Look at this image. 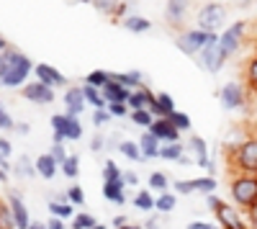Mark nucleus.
Masks as SVG:
<instances>
[{
  "instance_id": "f257e3e1",
  "label": "nucleus",
  "mask_w": 257,
  "mask_h": 229,
  "mask_svg": "<svg viewBox=\"0 0 257 229\" xmlns=\"http://www.w3.org/2000/svg\"><path fill=\"white\" fill-rule=\"evenodd\" d=\"M34 62L18 49H8L6 54H0V88H21L34 72Z\"/></svg>"
},
{
  "instance_id": "f03ea898",
  "label": "nucleus",
  "mask_w": 257,
  "mask_h": 229,
  "mask_svg": "<svg viewBox=\"0 0 257 229\" xmlns=\"http://www.w3.org/2000/svg\"><path fill=\"white\" fill-rule=\"evenodd\" d=\"M229 193L231 201L239 206V209H252L257 203V175H244V173H234L231 183H229Z\"/></svg>"
},
{
  "instance_id": "7ed1b4c3",
  "label": "nucleus",
  "mask_w": 257,
  "mask_h": 229,
  "mask_svg": "<svg viewBox=\"0 0 257 229\" xmlns=\"http://www.w3.org/2000/svg\"><path fill=\"white\" fill-rule=\"evenodd\" d=\"M219 44V34H206L201 29H188L183 34H178L175 39V47L183 54H201L208 47H216Z\"/></svg>"
},
{
  "instance_id": "20e7f679",
  "label": "nucleus",
  "mask_w": 257,
  "mask_h": 229,
  "mask_svg": "<svg viewBox=\"0 0 257 229\" xmlns=\"http://www.w3.org/2000/svg\"><path fill=\"white\" fill-rule=\"evenodd\" d=\"M231 168L234 173H244V175H257V137L244 139L242 144L231 150Z\"/></svg>"
},
{
  "instance_id": "39448f33",
  "label": "nucleus",
  "mask_w": 257,
  "mask_h": 229,
  "mask_svg": "<svg viewBox=\"0 0 257 229\" xmlns=\"http://www.w3.org/2000/svg\"><path fill=\"white\" fill-rule=\"evenodd\" d=\"M52 132H54V144H64V139L75 142L82 137V124H80V119H75L70 113H54Z\"/></svg>"
},
{
  "instance_id": "423d86ee",
  "label": "nucleus",
  "mask_w": 257,
  "mask_h": 229,
  "mask_svg": "<svg viewBox=\"0 0 257 229\" xmlns=\"http://www.w3.org/2000/svg\"><path fill=\"white\" fill-rule=\"evenodd\" d=\"M226 24V11L221 3H206L198 11V29L206 34H219Z\"/></svg>"
},
{
  "instance_id": "0eeeda50",
  "label": "nucleus",
  "mask_w": 257,
  "mask_h": 229,
  "mask_svg": "<svg viewBox=\"0 0 257 229\" xmlns=\"http://www.w3.org/2000/svg\"><path fill=\"white\" fill-rule=\"evenodd\" d=\"M244 34H247V21H237V24L226 26V29L219 34V52L224 54V59H229L234 52L242 47Z\"/></svg>"
},
{
  "instance_id": "6e6552de",
  "label": "nucleus",
  "mask_w": 257,
  "mask_h": 229,
  "mask_svg": "<svg viewBox=\"0 0 257 229\" xmlns=\"http://www.w3.org/2000/svg\"><path fill=\"white\" fill-rule=\"evenodd\" d=\"M219 103L224 111H239L247 103V88L244 82H226L219 90Z\"/></svg>"
},
{
  "instance_id": "1a4fd4ad",
  "label": "nucleus",
  "mask_w": 257,
  "mask_h": 229,
  "mask_svg": "<svg viewBox=\"0 0 257 229\" xmlns=\"http://www.w3.org/2000/svg\"><path fill=\"white\" fill-rule=\"evenodd\" d=\"M213 216H216L219 226L221 229H249V224L242 219V214L234 209L231 203H221L216 211H213Z\"/></svg>"
},
{
  "instance_id": "9d476101",
  "label": "nucleus",
  "mask_w": 257,
  "mask_h": 229,
  "mask_svg": "<svg viewBox=\"0 0 257 229\" xmlns=\"http://www.w3.org/2000/svg\"><path fill=\"white\" fill-rule=\"evenodd\" d=\"M21 95H24L26 100H31V103H36V106H49V103H54V90L47 88V85H41L39 80L26 82L24 90H21Z\"/></svg>"
},
{
  "instance_id": "9b49d317",
  "label": "nucleus",
  "mask_w": 257,
  "mask_h": 229,
  "mask_svg": "<svg viewBox=\"0 0 257 229\" xmlns=\"http://www.w3.org/2000/svg\"><path fill=\"white\" fill-rule=\"evenodd\" d=\"M34 75H36V80L41 82V85H47V88H62L64 82H67V77H64L57 67H52V65H47V62H41V65H36L34 67Z\"/></svg>"
},
{
  "instance_id": "f8f14e48",
  "label": "nucleus",
  "mask_w": 257,
  "mask_h": 229,
  "mask_svg": "<svg viewBox=\"0 0 257 229\" xmlns=\"http://www.w3.org/2000/svg\"><path fill=\"white\" fill-rule=\"evenodd\" d=\"M8 206H11V214H13V219H16V226L18 229H31V216H29V209H26V203H24V198H21V193H16V191H11L8 193Z\"/></svg>"
},
{
  "instance_id": "ddd939ff",
  "label": "nucleus",
  "mask_w": 257,
  "mask_h": 229,
  "mask_svg": "<svg viewBox=\"0 0 257 229\" xmlns=\"http://www.w3.org/2000/svg\"><path fill=\"white\" fill-rule=\"evenodd\" d=\"M64 113L70 116H80L85 111V106H88V100H85V93H82V85H75V88H67L64 90Z\"/></svg>"
},
{
  "instance_id": "4468645a",
  "label": "nucleus",
  "mask_w": 257,
  "mask_h": 229,
  "mask_svg": "<svg viewBox=\"0 0 257 229\" xmlns=\"http://www.w3.org/2000/svg\"><path fill=\"white\" fill-rule=\"evenodd\" d=\"M149 134H155L162 144H178V142H180V132H178L167 119H155V124H152V129H149Z\"/></svg>"
},
{
  "instance_id": "2eb2a0df",
  "label": "nucleus",
  "mask_w": 257,
  "mask_h": 229,
  "mask_svg": "<svg viewBox=\"0 0 257 229\" xmlns=\"http://www.w3.org/2000/svg\"><path fill=\"white\" fill-rule=\"evenodd\" d=\"M188 150L196 155V165H198V168H203V170H208V175H213V162H211V157H208L206 139H201V137H190Z\"/></svg>"
},
{
  "instance_id": "dca6fc26",
  "label": "nucleus",
  "mask_w": 257,
  "mask_h": 229,
  "mask_svg": "<svg viewBox=\"0 0 257 229\" xmlns=\"http://www.w3.org/2000/svg\"><path fill=\"white\" fill-rule=\"evenodd\" d=\"M149 113H152L155 119H167V116H173L175 113V98L170 95V93H157L155 95V103L149 106Z\"/></svg>"
},
{
  "instance_id": "f3484780",
  "label": "nucleus",
  "mask_w": 257,
  "mask_h": 229,
  "mask_svg": "<svg viewBox=\"0 0 257 229\" xmlns=\"http://www.w3.org/2000/svg\"><path fill=\"white\" fill-rule=\"evenodd\" d=\"M224 54L219 52V44L216 47H208L206 52H201L198 54V65L206 70V72H219L221 67H224Z\"/></svg>"
},
{
  "instance_id": "a211bd4d",
  "label": "nucleus",
  "mask_w": 257,
  "mask_h": 229,
  "mask_svg": "<svg viewBox=\"0 0 257 229\" xmlns=\"http://www.w3.org/2000/svg\"><path fill=\"white\" fill-rule=\"evenodd\" d=\"M155 95L157 93H152V90L144 85V88H139V90L132 93V98H128L126 106H128V111H149V106L155 103Z\"/></svg>"
},
{
  "instance_id": "6ab92c4d",
  "label": "nucleus",
  "mask_w": 257,
  "mask_h": 229,
  "mask_svg": "<svg viewBox=\"0 0 257 229\" xmlns=\"http://www.w3.org/2000/svg\"><path fill=\"white\" fill-rule=\"evenodd\" d=\"M111 75H113V72H111ZM100 93H103V100L108 103V106H111V103H128V98H132V90L121 88L113 77H111V82H108V85H105Z\"/></svg>"
},
{
  "instance_id": "aec40b11",
  "label": "nucleus",
  "mask_w": 257,
  "mask_h": 229,
  "mask_svg": "<svg viewBox=\"0 0 257 229\" xmlns=\"http://www.w3.org/2000/svg\"><path fill=\"white\" fill-rule=\"evenodd\" d=\"M34 165H36V175H41L44 180H52L54 175H57V170H59V165H57V160L49 155V152H44V155H39L36 160H34Z\"/></svg>"
},
{
  "instance_id": "412c9836",
  "label": "nucleus",
  "mask_w": 257,
  "mask_h": 229,
  "mask_svg": "<svg viewBox=\"0 0 257 229\" xmlns=\"http://www.w3.org/2000/svg\"><path fill=\"white\" fill-rule=\"evenodd\" d=\"M139 150H142V157L144 160H152V157H160V150H162V142L155 137V134H149L144 132L142 139H139Z\"/></svg>"
},
{
  "instance_id": "4be33fe9",
  "label": "nucleus",
  "mask_w": 257,
  "mask_h": 229,
  "mask_svg": "<svg viewBox=\"0 0 257 229\" xmlns=\"http://www.w3.org/2000/svg\"><path fill=\"white\" fill-rule=\"evenodd\" d=\"M103 198H108L111 203H126V185L123 180H116V183H103Z\"/></svg>"
},
{
  "instance_id": "5701e85b",
  "label": "nucleus",
  "mask_w": 257,
  "mask_h": 229,
  "mask_svg": "<svg viewBox=\"0 0 257 229\" xmlns=\"http://www.w3.org/2000/svg\"><path fill=\"white\" fill-rule=\"evenodd\" d=\"M121 88H126V90H139L142 88V72H137V70H132V72H113L111 75Z\"/></svg>"
},
{
  "instance_id": "b1692460",
  "label": "nucleus",
  "mask_w": 257,
  "mask_h": 229,
  "mask_svg": "<svg viewBox=\"0 0 257 229\" xmlns=\"http://www.w3.org/2000/svg\"><path fill=\"white\" fill-rule=\"evenodd\" d=\"M185 13H188V3H180V0H170V3L165 6V16L173 26L180 24V21L185 18Z\"/></svg>"
},
{
  "instance_id": "393cba45",
  "label": "nucleus",
  "mask_w": 257,
  "mask_h": 229,
  "mask_svg": "<svg viewBox=\"0 0 257 229\" xmlns=\"http://www.w3.org/2000/svg\"><path fill=\"white\" fill-rule=\"evenodd\" d=\"M123 29L132 31V34H144V31L152 29V21L134 13V16H126V18H123Z\"/></svg>"
},
{
  "instance_id": "a878e982",
  "label": "nucleus",
  "mask_w": 257,
  "mask_h": 229,
  "mask_svg": "<svg viewBox=\"0 0 257 229\" xmlns=\"http://www.w3.org/2000/svg\"><path fill=\"white\" fill-rule=\"evenodd\" d=\"M49 211H52V216H57L62 221L75 219V206L67 201H49Z\"/></svg>"
},
{
  "instance_id": "bb28decb",
  "label": "nucleus",
  "mask_w": 257,
  "mask_h": 229,
  "mask_svg": "<svg viewBox=\"0 0 257 229\" xmlns=\"http://www.w3.org/2000/svg\"><path fill=\"white\" fill-rule=\"evenodd\" d=\"M244 88L257 93V52L249 57L247 62V67H244Z\"/></svg>"
},
{
  "instance_id": "cd10ccee",
  "label": "nucleus",
  "mask_w": 257,
  "mask_h": 229,
  "mask_svg": "<svg viewBox=\"0 0 257 229\" xmlns=\"http://www.w3.org/2000/svg\"><path fill=\"white\" fill-rule=\"evenodd\" d=\"M82 93H85V100H88L95 111H100V108H108V103L103 100V93H100L98 88H90V85H85V82H82Z\"/></svg>"
},
{
  "instance_id": "c85d7f7f",
  "label": "nucleus",
  "mask_w": 257,
  "mask_h": 229,
  "mask_svg": "<svg viewBox=\"0 0 257 229\" xmlns=\"http://www.w3.org/2000/svg\"><path fill=\"white\" fill-rule=\"evenodd\" d=\"M108 82H111V72H105V70H93L88 77H85V85L98 88V90H103Z\"/></svg>"
},
{
  "instance_id": "c756f323",
  "label": "nucleus",
  "mask_w": 257,
  "mask_h": 229,
  "mask_svg": "<svg viewBox=\"0 0 257 229\" xmlns=\"http://www.w3.org/2000/svg\"><path fill=\"white\" fill-rule=\"evenodd\" d=\"M160 157L162 160H170V162H180L185 157V150H183V144H162V150H160Z\"/></svg>"
},
{
  "instance_id": "7c9ffc66",
  "label": "nucleus",
  "mask_w": 257,
  "mask_h": 229,
  "mask_svg": "<svg viewBox=\"0 0 257 229\" xmlns=\"http://www.w3.org/2000/svg\"><path fill=\"white\" fill-rule=\"evenodd\" d=\"M193 183H196V193H203V196H211L213 191L219 188V183H216V178H213V175H203V178H196Z\"/></svg>"
},
{
  "instance_id": "2f4dec72",
  "label": "nucleus",
  "mask_w": 257,
  "mask_h": 229,
  "mask_svg": "<svg viewBox=\"0 0 257 229\" xmlns=\"http://www.w3.org/2000/svg\"><path fill=\"white\" fill-rule=\"evenodd\" d=\"M175 203H178V201H175V193H170V191H167V193H160V196H157L155 209H157L160 214H170V211L175 209Z\"/></svg>"
},
{
  "instance_id": "473e14b6",
  "label": "nucleus",
  "mask_w": 257,
  "mask_h": 229,
  "mask_svg": "<svg viewBox=\"0 0 257 229\" xmlns=\"http://www.w3.org/2000/svg\"><path fill=\"white\" fill-rule=\"evenodd\" d=\"M155 201H157V198L149 193V191H139V193L134 196V206H137L139 211H155Z\"/></svg>"
},
{
  "instance_id": "72a5a7b5",
  "label": "nucleus",
  "mask_w": 257,
  "mask_h": 229,
  "mask_svg": "<svg viewBox=\"0 0 257 229\" xmlns=\"http://www.w3.org/2000/svg\"><path fill=\"white\" fill-rule=\"evenodd\" d=\"M121 175H123V170H118V165L113 160L103 162V183H116V180H121Z\"/></svg>"
},
{
  "instance_id": "f704fd0d",
  "label": "nucleus",
  "mask_w": 257,
  "mask_h": 229,
  "mask_svg": "<svg viewBox=\"0 0 257 229\" xmlns=\"http://www.w3.org/2000/svg\"><path fill=\"white\" fill-rule=\"evenodd\" d=\"M128 116H132V121L137 124V127H142L144 132H149V129H152V124H155V116L149 111H132Z\"/></svg>"
},
{
  "instance_id": "c9c22d12",
  "label": "nucleus",
  "mask_w": 257,
  "mask_h": 229,
  "mask_svg": "<svg viewBox=\"0 0 257 229\" xmlns=\"http://www.w3.org/2000/svg\"><path fill=\"white\" fill-rule=\"evenodd\" d=\"M118 150H121V155H123V157H128L132 162L142 160V150H139V142H121V144H118Z\"/></svg>"
},
{
  "instance_id": "e433bc0d",
  "label": "nucleus",
  "mask_w": 257,
  "mask_h": 229,
  "mask_svg": "<svg viewBox=\"0 0 257 229\" xmlns=\"http://www.w3.org/2000/svg\"><path fill=\"white\" fill-rule=\"evenodd\" d=\"M167 185H170V180H167V175L165 173H152L149 175V188L152 191H157V193H167Z\"/></svg>"
},
{
  "instance_id": "4c0bfd02",
  "label": "nucleus",
  "mask_w": 257,
  "mask_h": 229,
  "mask_svg": "<svg viewBox=\"0 0 257 229\" xmlns=\"http://www.w3.org/2000/svg\"><path fill=\"white\" fill-rule=\"evenodd\" d=\"M0 229H18L16 226V219L11 214V206L6 201H0Z\"/></svg>"
},
{
  "instance_id": "58836bf2",
  "label": "nucleus",
  "mask_w": 257,
  "mask_h": 229,
  "mask_svg": "<svg viewBox=\"0 0 257 229\" xmlns=\"http://www.w3.org/2000/svg\"><path fill=\"white\" fill-rule=\"evenodd\" d=\"M167 121L173 124V127H175L178 132H190V116H188V113H183V111H175L173 116H167Z\"/></svg>"
},
{
  "instance_id": "ea45409f",
  "label": "nucleus",
  "mask_w": 257,
  "mask_h": 229,
  "mask_svg": "<svg viewBox=\"0 0 257 229\" xmlns=\"http://www.w3.org/2000/svg\"><path fill=\"white\" fill-rule=\"evenodd\" d=\"M77 173H80V157L70 155L67 160H64V165H62V175L64 178H77Z\"/></svg>"
},
{
  "instance_id": "a19ab883",
  "label": "nucleus",
  "mask_w": 257,
  "mask_h": 229,
  "mask_svg": "<svg viewBox=\"0 0 257 229\" xmlns=\"http://www.w3.org/2000/svg\"><path fill=\"white\" fill-rule=\"evenodd\" d=\"M98 221H95V216L93 214H75V219H72V226L70 229H93Z\"/></svg>"
},
{
  "instance_id": "79ce46f5",
  "label": "nucleus",
  "mask_w": 257,
  "mask_h": 229,
  "mask_svg": "<svg viewBox=\"0 0 257 229\" xmlns=\"http://www.w3.org/2000/svg\"><path fill=\"white\" fill-rule=\"evenodd\" d=\"M18 175H26V178H34L36 175V165L26 157V155H21V162H18Z\"/></svg>"
},
{
  "instance_id": "37998d69",
  "label": "nucleus",
  "mask_w": 257,
  "mask_h": 229,
  "mask_svg": "<svg viewBox=\"0 0 257 229\" xmlns=\"http://www.w3.org/2000/svg\"><path fill=\"white\" fill-rule=\"evenodd\" d=\"M64 196H67V201H70L72 206H82V203H85V193H82L80 185H72V188L64 193Z\"/></svg>"
},
{
  "instance_id": "c03bdc74",
  "label": "nucleus",
  "mask_w": 257,
  "mask_h": 229,
  "mask_svg": "<svg viewBox=\"0 0 257 229\" xmlns=\"http://www.w3.org/2000/svg\"><path fill=\"white\" fill-rule=\"evenodd\" d=\"M49 155H52V157L57 160V165H59V168H62V165H64V160L70 157V152L64 150V144H52V150H49Z\"/></svg>"
},
{
  "instance_id": "a18cd8bd",
  "label": "nucleus",
  "mask_w": 257,
  "mask_h": 229,
  "mask_svg": "<svg viewBox=\"0 0 257 229\" xmlns=\"http://www.w3.org/2000/svg\"><path fill=\"white\" fill-rule=\"evenodd\" d=\"M173 188H175V193H180V196H190V193H196V183H193V180H178Z\"/></svg>"
},
{
  "instance_id": "49530a36",
  "label": "nucleus",
  "mask_w": 257,
  "mask_h": 229,
  "mask_svg": "<svg viewBox=\"0 0 257 229\" xmlns=\"http://www.w3.org/2000/svg\"><path fill=\"white\" fill-rule=\"evenodd\" d=\"M111 121V113H108V108H100V111H93V127L95 129H100V127H105V124Z\"/></svg>"
},
{
  "instance_id": "de8ad7c7",
  "label": "nucleus",
  "mask_w": 257,
  "mask_h": 229,
  "mask_svg": "<svg viewBox=\"0 0 257 229\" xmlns=\"http://www.w3.org/2000/svg\"><path fill=\"white\" fill-rule=\"evenodd\" d=\"M108 113H111V119H123L126 113H132V111H128L126 103H111V106H108Z\"/></svg>"
},
{
  "instance_id": "09e8293b",
  "label": "nucleus",
  "mask_w": 257,
  "mask_h": 229,
  "mask_svg": "<svg viewBox=\"0 0 257 229\" xmlns=\"http://www.w3.org/2000/svg\"><path fill=\"white\" fill-rule=\"evenodd\" d=\"M11 129H16V124H13L11 113L0 106V132H11Z\"/></svg>"
},
{
  "instance_id": "8fccbe9b",
  "label": "nucleus",
  "mask_w": 257,
  "mask_h": 229,
  "mask_svg": "<svg viewBox=\"0 0 257 229\" xmlns=\"http://www.w3.org/2000/svg\"><path fill=\"white\" fill-rule=\"evenodd\" d=\"M121 180H123V185H139V175L134 170H123Z\"/></svg>"
},
{
  "instance_id": "3c124183",
  "label": "nucleus",
  "mask_w": 257,
  "mask_h": 229,
  "mask_svg": "<svg viewBox=\"0 0 257 229\" xmlns=\"http://www.w3.org/2000/svg\"><path fill=\"white\" fill-rule=\"evenodd\" d=\"M13 155V147H11V142L6 137H0V157H11Z\"/></svg>"
},
{
  "instance_id": "603ef678",
  "label": "nucleus",
  "mask_w": 257,
  "mask_h": 229,
  "mask_svg": "<svg viewBox=\"0 0 257 229\" xmlns=\"http://www.w3.org/2000/svg\"><path fill=\"white\" fill-rule=\"evenodd\" d=\"M93 8L95 11H100V13H116V3H93Z\"/></svg>"
},
{
  "instance_id": "864d4df0",
  "label": "nucleus",
  "mask_w": 257,
  "mask_h": 229,
  "mask_svg": "<svg viewBox=\"0 0 257 229\" xmlns=\"http://www.w3.org/2000/svg\"><path fill=\"white\" fill-rule=\"evenodd\" d=\"M247 224H249V229H257V203L252 209H247Z\"/></svg>"
},
{
  "instance_id": "5fc2aeb1",
  "label": "nucleus",
  "mask_w": 257,
  "mask_h": 229,
  "mask_svg": "<svg viewBox=\"0 0 257 229\" xmlns=\"http://www.w3.org/2000/svg\"><path fill=\"white\" fill-rule=\"evenodd\" d=\"M221 203H224V201H221L219 196H213V193H211V196H206V206H208L211 211H216V209H219Z\"/></svg>"
},
{
  "instance_id": "6e6d98bb",
  "label": "nucleus",
  "mask_w": 257,
  "mask_h": 229,
  "mask_svg": "<svg viewBox=\"0 0 257 229\" xmlns=\"http://www.w3.org/2000/svg\"><path fill=\"white\" fill-rule=\"evenodd\" d=\"M188 229H216V224H211V221H190Z\"/></svg>"
},
{
  "instance_id": "4d7b16f0",
  "label": "nucleus",
  "mask_w": 257,
  "mask_h": 229,
  "mask_svg": "<svg viewBox=\"0 0 257 229\" xmlns=\"http://www.w3.org/2000/svg\"><path fill=\"white\" fill-rule=\"evenodd\" d=\"M47 229H67V226H64V221H62V219L52 216V219L47 221Z\"/></svg>"
},
{
  "instance_id": "13d9d810",
  "label": "nucleus",
  "mask_w": 257,
  "mask_h": 229,
  "mask_svg": "<svg viewBox=\"0 0 257 229\" xmlns=\"http://www.w3.org/2000/svg\"><path fill=\"white\" fill-rule=\"evenodd\" d=\"M100 147H103V139H100V137H95V139L90 142V150H93V152H98Z\"/></svg>"
},
{
  "instance_id": "bf43d9fd",
  "label": "nucleus",
  "mask_w": 257,
  "mask_h": 229,
  "mask_svg": "<svg viewBox=\"0 0 257 229\" xmlns=\"http://www.w3.org/2000/svg\"><path fill=\"white\" fill-rule=\"evenodd\" d=\"M16 132H18V134H29V132H31V127H29V124H18Z\"/></svg>"
},
{
  "instance_id": "052dcab7",
  "label": "nucleus",
  "mask_w": 257,
  "mask_h": 229,
  "mask_svg": "<svg viewBox=\"0 0 257 229\" xmlns=\"http://www.w3.org/2000/svg\"><path fill=\"white\" fill-rule=\"evenodd\" d=\"M126 224H128L126 216H116V219H113V226H116V229H118V226H126Z\"/></svg>"
},
{
  "instance_id": "680f3d73",
  "label": "nucleus",
  "mask_w": 257,
  "mask_h": 229,
  "mask_svg": "<svg viewBox=\"0 0 257 229\" xmlns=\"http://www.w3.org/2000/svg\"><path fill=\"white\" fill-rule=\"evenodd\" d=\"M8 49H11V47H8V41H6L3 36H0V54H6Z\"/></svg>"
},
{
  "instance_id": "e2e57ef3",
  "label": "nucleus",
  "mask_w": 257,
  "mask_h": 229,
  "mask_svg": "<svg viewBox=\"0 0 257 229\" xmlns=\"http://www.w3.org/2000/svg\"><path fill=\"white\" fill-rule=\"evenodd\" d=\"M147 229H160V221H157V219H149V221H147Z\"/></svg>"
},
{
  "instance_id": "0e129e2a",
  "label": "nucleus",
  "mask_w": 257,
  "mask_h": 229,
  "mask_svg": "<svg viewBox=\"0 0 257 229\" xmlns=\"http://www.w3.org/2000/svg\"><path fill=\"white\" fill-rule=\"evenodd\" d=\"M0 183H8V173L3 168H0Z\"/></svg>"
},
{
  "instance_id": "69168bd1",
  "label": "nucleus",
  "mask_w": 257,
  "mask_h": 229,
  "mask_svg": "<svg viewBox=\"0 0 257 229\" xmlns=\"http://www.w3.org/2000/svg\"><path fill=\"white\" fill-rule=\"evenodd\" d=\"M118 229H142L139 224H126V226H118Z\"/></svg>"
},
{
  "instance_id": "338daca9",
  "label": "nucleus",
  "mask_w": 257,
  "mask_h": 229,
  "mask_svg": "<svg viewBox=\"0 0 257 229\" xmlns=\"http://www.w3.org/2000/svg\"><path fill=\"white\" fill-rule=\"evenodd\" d=\"M31 229H47V224H31Z\"/></svg>"
},
{
  "instance_id": "774afa93",
  "label": "nucleus",
  "mask_w": 257,
  "mask_h": 229,
  "mask_svg": "<svg viewBox=\"0 0 257 229\" xmlns=\"http://www.w3.org/2000/svg\"><path fill=\"white\" fill-rule=\"evenodd\" d=\"M93 229H105V224H95V226H93Z\"/></svg>"
}]
</instances>
